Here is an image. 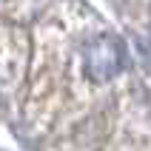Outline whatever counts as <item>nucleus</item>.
<instances>
[{"mask_svg": "<svg viewBox=\"0 0 151 151\" xmlns=\"http://www.w3.org/2000/svg\"><path fill=\"white\" fill-rule=\"evenodd\" d=\"M83 63L91 80H111L123 66V49L114 37H97L83 49Z\"/></svg>", "mask_w": 151, "mask_h": 151, "instance_id": "f257e3e1", "label": "nucleus"}]
</instances>
